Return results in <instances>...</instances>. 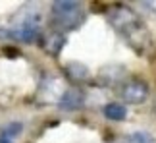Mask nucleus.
Segmentation results:
<instances>
[{
	"label": "nucleus",
	"instance_id": "2",
	"mask_svg": "<svg viewBox=\"0 0 156 143\" xmlns=\"http://www.w3.org/2000/svg\"><path fill=\"white\" fill-rule=\"evenodd\" d=\"M52 17H54V23L58 27L73 29V27L83 23L85 14H83V8H81L79 2H73V0H58V2H52Z\"/></svg>",
	"mask_w": 156,
	"mask_h": 143
},
{
	"label": "nucleus",
	"instance_id": "9",
	"mask_svg": "<svg viewBox=\"0 0 156 143\" xmlns=\"http://www.w3.org/2000/svg\"><path fill=\"white\" fill-rule=\"evenodd\" d=\"M66 74L71 81H83L89 77V68L81 62H68L66 64Z\"/></svg>",
	"mask_w": 156,
	"mask_h": 143
},
{
	"label": "nucleus",
	"instance_id": "11",
	"mask_svg": "<svg viewBox=\"0 0 156 143\" xmlns=\"http://www.w3.org/2000/svg\"><path fill=\"white\" fill-rule=\"evenodd\" d=\"M23 130V126L20 122H10V124H6V126L0 128V138H4V139H12V138H16L17 134H20Z\"/></svg>",
	"mask_w": 156,
	"mask_h": 143
},
{
	"label": "nucleus",
	"instance_id": "4",
	"mask_svg": "<svg viewBox=\"0 0 156 143\" xmlns=\"http://www.w3.org/2000/svg\"><path fill=\"white\" fill-rule=\"evenodd\" d=\"M83 103H85V95L79 87H68L66 93L62 95V99H60V106L66 110H75L83 106Z\"/></svg>",
	"mask_w": 156,
	"mask_h": 143
},
{
	"label": "nucleus",
	"instance_id": "8",
	"mask_svg": "<svg viewBox=\"0 0 156 143\" xmlns=\"http://www.w3.org/2000/svg\"><path fill=\"white\" fill-rule=\"evenodd\" d=\"M125 75L123 66H106L100 72V79H102L106 85H112V83H119Z\"/></svg>",
	"mask_w": 156,
	"mask_h": 143
},
{
	"label": "nucleus",
	"instance_id": "5",
	"mask_svg": "<svg viewBox=\"0 0 156 143\" xmlns=\"http://www.w3.org/2000/svg\"><path fill=\"white\" fill-rule=\"evenodd\" d=\"M66 89H68V87H64L62 79H58V77H48V79L43 81L41 91H43V95L48 101H52V97H54V101L60 103V99H62V95L66 93Z\"/></svg>",
	"mask_w": 156,
	"mask_h": 143
},
{
	"label": "nucleus",
	"instance_id": "3",
	"mask_svg": "<svg viewBox=\"0 0 156 143\" xmlns=\"http://www.w3.org/2000/svg\"><path fill=\"white\" fill-rule=\"evenodd\" d=\"M119 97L129 105H141L148 99V85L141 79H129L119 87Z\"/></svg>",
	"mask_w": 156,
	"mask_h": 143
},
{
	"label": "nucleus",
	"instance_id": "10",
	"mask_svg": "<svg viewBox=\"0 0 156 143\" xmlns=\"http://www.w3.org/2000/svg\"><path fill=\"white\" fill-rule=\"evenodd\" d=\"M125 143H154V138L145 130H139V132H131L125 135Z\"/></svg>",
	"mask_w": 156,
	"mask_h": 143
},
{
	"label": "nucleus",
	"instance_id": "6",
	"mask_svg": "<svg viewBox=\"0 0 156 143\" xmlns=\"http://www.w3.org/2000/svg\"><path fill=\"white\" fill-rule=\"evenodd\" d=\"M102 114L108 118V120L122 122V120L127 118V108H125V105H122V103H108V105H104Z\"/></svg>",
	"mask_w": 156,
	"mask_h": 143
},
{
	"label": "nucleus",
	"instance_id": "7",
	"mask_svg": "<svg viewBox=\"0 0 156 143\" xmlns=\"http://www.w3.org/2000/svg\"><path fill=\"white\" fill-rule=\"evenodd\" d=\"M64 43H66L64 35H62V33H58V31H54V33H50V35H48V37H44V41H43V46H44V50L48 52V54L56 56L58 52L62 50Z\"/></svg>",
	"mask_w": 156,
	"mask_h": 143
},
{
	"label": "nucleus",
	"instance_id": "1",
	"mask_svg": "<svg viewBox=\"0 0 156 143\" xmlns=\"http://www.w3.org/2000/svg\"><path fill=\"white\" fill-rule=\"evenodd\" d=\"M108 21L116 31L123 37L131 49L139 54H147L152 49V35L141 17L127 6H116L108 14Z\"/></svg>",
	"mask_w": 156,
	"mask_h": 143
}]
</instances>
